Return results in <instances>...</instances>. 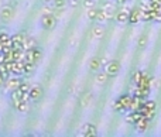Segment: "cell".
Masks as SVG:
<instances>
[{
    "label": "cell",
    "mask_w": 161,
    "mask_h": 137,
    "mask_svg": "<svg viewBox=\"0 0 161 137\" xmlns=\"http://www.w3.org/2000/svg\"><path fill=\"white\" fill-rule=\"evenodd\" d=\"M131 99H133V96H130V95L120 96L113 105L114 110H117V112H126V110H129L130 103H131Z\"/></svg>",
    "instance_id": "cell-1"
},
{
    "label": "cell",
    "mask_w": 161,
    "mask_h": 137,
    "mask_svg": "<svg viewBox=\"0 0 161 137\" xmlns=\"http://www.w3.org/2000/svg\"><path fill=\"white\" fill-rule=\"evenodd\" d=\"M23 84V79L20 75H13V76H8L7 79L4 81V86L8 88L10 90H16L21 86Z\"/></svg>",
    "instance_id": "cell-2"
},
{
    "label": "cell",
    "mask_w": 161,
    "mask_h": 137,
    "mask_svg": "<svg viewBox=\"0 0 161 137\" xmlns=\"http://www.w3.org/2000/svg\"><path fill=\"white\" fill-rule=\"evenodd\" d=\"M119 69H120L119 61H110V62H108V65H106L105 72L108 74L109 76H114V75H117Z\"/></svg>",
    "instance_id": "cell-3"
},
{
    "label": "cell",
    "mask_w": 161,
    "mask_h": 137,
    "mask_svg": "<svg viewBox=\"0 0 161 137\" xmlns=\"http://www.w3.org/2000/svg\"><path fill=\"white\" fill-rule=\"evenodd\" d=\"M25 34L17 33L16 36L11 37V41H13V48H24V41H25Z\"/></svg>",
    "instance_id": "cell-4"
},
{
    "label": "cell",
    "mask_w": 161,
    "mask_h": 137,
    "mask_svg": "<svg viewBox=\"0 0 161 137\" xmlns=\"http://www.w3.org/2000/svg\"><path fill=\"white\" fill-rule=\"evenodd\" d=\"M129 17H130V10L127 8H120L116 14V21L119 24H125V23L129 21Z\"/></svg>",
    "instance_id": "cell-5"
},
{
    "label": "cell",
    "mask_w": 161,
    "mask_h": 137,
    "mask_svg": "<svg viewBox=\"0 0 161 137\" xmlns=\"http://www.w3.org/2000/svg\"><path fill=\"white\" fill-rule=\"evenodd\" d=\"M54 24H55V16L51 13L45 14L44 17H42V27L47 28V30H50V28L54 27Z\"/></svg>",
    "instance_id": "cell-6"
},
{
    "label": "cell",
    "mask_w": 161,
    "mask_h": 137,
    "mask_svg": "<svg viewBox=\"0 0 161 137\" xmlns=\"http://www.w3.org/2000/svg\"><path fill=\"white\" fill-rule=\"evenodd\" d=\"M142 20V8H134L130 11V17H129V23L130 24H137Z\"/></svg>",
    "instance_id": "cell-7"
},
{
    "label": "cell",
    "mask_w": 161,
    "mask_h": 137,
    "mask_svg": "<svg viewBox=\"0 0 161 137\" xmlns=\"http://www.w3.org/2000/svg\"><path fill=\"white\" fill-rule=\"evenodd\" d=\"M82 136H86V137H92V136H96V127L93 124L88 123L82 127V132H80Z\"/></svg>",
    "instance_id": "cell-8"
},
{
    "label": "cell",
    "mask_w": 161,
    "mask_h": 137,
    "mask_svg": "<svg viewBox=\"0 0 161 137\" xmlns=\"http://www.w3.org/2000/svg\"><path fill=\"white\" fill-rule=\"evenodd\" d=\"M0 17H2V20L4 23H8L11 19H13V8L8 7V6H6V7H3L2 10V14H0Z\"/></svg>",
    "instance_id": "cell-9"
},
{
    "label": "cell",
    "mask_w": 161,
    "mask_h": 137,
    "mask_svg": "<svg viewBox=\"0 0 161 137\" xmlns=\"http://www.w3.org/2000/svg\"><path fill=\"white\" fill-rule=\"evenodd\" d=\"M148 122H150V120H148L147 118H144V116H143L142 119H139V120L134 123L136 130H137V132H144V130L148 127Z\"/></svg>",
    "instance_id": "cell-10"
},
{
    "label": "cell",
    "mask_w": 161,
    "mask_h": 137,
    "mask_svg": "<svg viewBox=\"0 0 161 137\" xmlns=\"http://www.w3.org/2000/svg\"><path fill=\"white\" fill-rule=\"evenodd\" d=\"M41 93H42V90L40 86H34V88L31 86L30 92H28V98H30L31 101H38V99L41 98Z\"/></svg>",
    "instance_id": "cell-11"
},
{
    "label": "cell",
    "mask_w": 161,
    "mask_h": 137,
    "mask_svg": "<svg viewBox=\"0 0 161 137\" xmlns=\"http://www.w3.org/2000/svg\"><path fill=\"white\" fill-rule=\"evenodd\" d=\"M143 118V115H142V112L140 110H137V112H130L127 116H126V120L129 122V123H131V124H134L139 119H142Z\"/></svg>",
    "instance_id": "cell-12"
},
{
    "label": "cell",
    "mask_w": 161,
    "mask_h": 137,
    "mask_svg": "<svg viewBox=\"0 0 161 137\" xmlns=\"http://www.w3.org/2000/svg\"><path fill=\"white\" fill-rule=\"evenodd\" d=\"M14 107H16L17 110H20V112H27V110L30 109V106H28V99H24V101H21L20 103L14 105Z\"/></svg>",
    "instance_id": "cell-13"
},
{
    "label": "cell",
    "mask_w": 161,
    "mask_h": 137,
    "mask_svg": "<svg viewBox=\"0 0 161 137\" xmlns=\"http://www.w3.org/2000/svg\"><path fill=\"white\" fill-rule=\"evenodd\" d=\"M31 48H36V40L31 38V37H25L24 50H31Z\"/></svg>",
    "instance_id": "cell-14"
},
{
    "label": "cell",
    "mask_w": 161,
    "mask_h": 137,
    "mask_svg": "<svg viewBox=\"0 0 161 137\" xmlns=\"http://www.w3.org/2000/svg\"><path fill=\"white\" fill-rule=\"evenodd\" d=\"M34 65H36V62H28L25 61V65H24V75H30L31 72L34 71Z\"/></svg>",
    "instance_id": "cell-15"
},
{
    "label": "cell",
    "mask_w": 161,
    "mask_h": 137,
    "mask_svg": "<svg viewBox=\"0 0 161 137\" xmlns=\"http://www.w3.org/2000/svg\"><path fill=\"white\" fill-rule=\"evenodd\" d=\"M92 71H97L100 68V59L99 58H92L91 59V64H89Z\"/></svg>",
    "instance_id": "cell-16"
},
{
    "label": "cell",
    "mask_w": 161,
    "mask_h": 137,
    "mask_svg": "<svg viewBox=\"0 0 161 137\" xmlns=\"http://www.w3.org/2000/svg\"><path fill=\"white\" fill-rule=\"evenodd\" d=\"M108 74L106 72H102V74H97V76H96V82L97 84H100V85H103V84H106V81H108Z\"/></svg>",
    "instance_id": "cell-17"
},
{
    "label": "cell",
    "mask_w": 161,
    "mask_h": 137,
    "mask_svg": "<svg viewBox=\"0 0 161 137\" xmlns=\"http://www.w3.org/2000/svg\"><path fill=\"white\" fill-rule=\"evenodd\" d=\"M92 34H93L95 38H102L103 34H105V31H103L102 27H95L93 31H92Z\"/></svg>",
    "instance_id": "cell-18"
},
{
    "label": "cell",
    "mask_w": 161,
    "mask_h": 137,
    "mask_svg": "<svg viewBox=\"0 0 161 137\" xmlns=\"http://www.w3.org/2000/svg\"><path fill=\"white\" fill-rule=\"evenodd\" d=\"M142 76H143L142 71H137V72H134L133 74V78H131V82H133L134 85H139V82L142 81Z\"/></svg>",
    "instance_id": "cell-19"
},
{
    "label": "cell",
    "mask_w": 161,
    "mask_h": 137,
    "mask_svg": "<svg viewBox=\"0 0 161 137\" xmlns=\"http://www.w3.org/2000/svg\"><path fill=\"white\" fill-rule=\"evenodd\" d=\"M65 3L67 0H54L53 4H54V8H58V10H62L65 7Z\"/></svg>",
    "instance_id": "cell-20"
},
{
    "label": "cell",
    "mask_w": 161,
    "mask_h": 137,
    "mask_svg": "<svg viewBox=\"0 0 161 137\" xmlns=\"http://www.w3.org/2000/svg\"><path fill=\"white\" fill-rule=\"evenodd\" d=\"M96 16H97V10H96V8H93V7L88 8V17H89V19L95 20V19H96Z\"/></svg>",
    "instance_id": "cell-21"
},
{
    "label": "cell",
    "mask_w": 161,
    "mask_h": 137,
    "mask_svg": "<svg viewBox=\"0 0 161 137\" xmlns=\"http://www.w3.org/2000/svg\"><path fill=\"white\" fill-rule=\"evenodd\" d=\"M91 98H92L91 93L85 95V98H83V101H82V106H83V107H86V106H88V103H91Z\"/></svg>",
    "instance_id": "cell-22"
},
{
    "label": "cell",
    "mask_w": 161,
    "mask_h": 137,
    "mask_svg": "<svg viewBox=\"0 0 161 137\" xmlns=\"http://www.w3.org/2000/svg\"><path fill=\"white\" fill-rule=\"evenodd\" d=\"M146 45H147V38H146V37L143 36L142 38L139 40V48H144Z\"/></svg>",
    "instance_id": "cell-23"
},
{
    "label": "cell",
    "mask_w": 161,
    "mask_h": 137,
    "mask_svg": "<svg viewBox=\"0 0 161 137\" xmlns=\"http://www.w3.org/2000/svg\"><path fill=\"white\" fill-rule=\"evenodd\" d=\"M83 6H85L86 8L93 7V6H95V0H85V2H83Z\"/></svg>",
    "instance_id": "cell-24"
},
{
    "label": "cell",
    "mask_w": 161,
    "mask_h": 137,
    "mask_svg": "<svg viewBox=\"0 0 161 137\" xmlns=\"http://www.w3.org/2000/svg\"><path fill=\"white\" fill-rule=\"evenodd\" d=\"M4 81H6V79L3 78V76H2V74H0V86H2V85H4Z\"/></svg>",
    "instance_id": "cell-25"
},
{
    "label": "cell",
    "mask_w": 161,
    "mask_h": 137,
    "mask_svg": "<svg viewBox=\"0 0 161 137\" xmlns=\"http://www.w3.org/2000/svg\"><path fill=\"white\" fill-rule=\"evenodd\" d=\"M116 2H117V4H125L126 0H116Z\"/></svg>",
    "instance_id": "cell-26"
},
{
    "label": "cell",
    "mask_w": 161,
    "mask_h": 137,
    "mask_svg": "<svg viewBox=\"0 0 161 137\" xmlns=\"http://www.w3.org/2000/svg\"><path fill=\"white\" fill-rule=\"evenodd\" d=\"M151 2H154V3H160V4H161V0H151Z\"/></svg>",
    "instance_id": "cell-27"
},
{
    "label": "cell",
    "mask_w": 161,
    "mask_h": 137,
    "mask_svg": "<svg viewBox=\"0 0 161 137\" xmlns=\"http://www.w3.org/2000/svg\"><path fill=\"white\" fill-rule=\"evenodd\" d=\"M44 2H45V3H53L54 0H44Z\"/></svg>",
    "instance_id": "cell-28"
}]
</instances>
